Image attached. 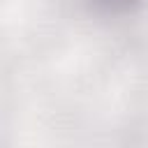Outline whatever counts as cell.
Instances as JSON below:
<instances>
[{
	"mask_svg": "<svg viewBox=\"0 0 148 148\" xmlns=\"http://www.w3.org/2000/svg\"><path fill=\"white\" fill-rule=\"evenodd\" d=\"M97 5L106 7V9H127L130 5H134L136 0H95Z\"/></svg>",
	"mask_w": 148,
	"mask_h": 148,
	"instance_id": "obj_1",
	"label": "cell"
}]
</instances>
